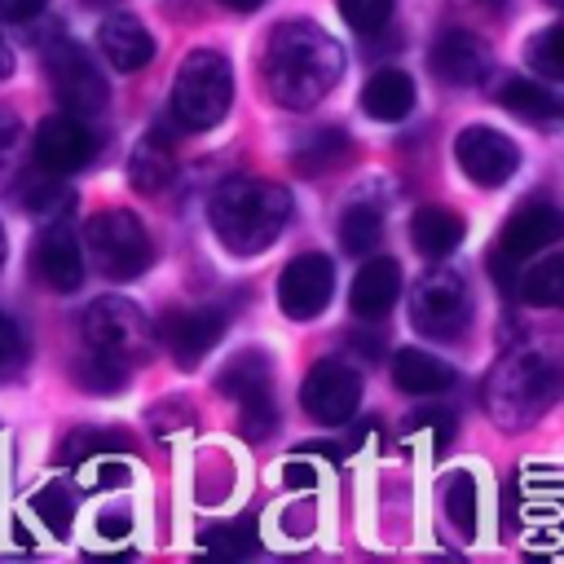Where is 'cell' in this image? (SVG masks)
<instances>
[{"instance_id": "cell-6", "label": "cell", "mask_w": 564, "mask_h": 564, "mask_svg": "<svg viewBox=\"0 0 564 564\" xmlns=\"http://www.w3.org/2000/svg\"><path fill=\"white\" fill-rule=\"evenodd\" d=\"M84 247H88L93 264H97L106 278H115V282L137 278V273L150 269V260H154L150 234H145V225H141L128 207H106V212H97V216L84 225Z\"/></svg>"}, {"instance_id": "cell-17", "label": "cell", "mask_w": 564, "mask_h": 564, "mask_svg": "<svg viewBox=\"0 0 564 564\" xmlns=\"http://www.w3.org/2000/svg\"><path fill=\"white\" fill-rule=\"evenodd\" d=\"M494 66V53L489 44L476 35V31H463V26H445L432 44V70L445 79V84H480Z\"/></svg>"}, {"instance_id": "cell-43", "label": "cell", "mask_w": 564, "mask_h": 564, "mask_svg": "<svg viewBox=\"0 0 564 564\" xmlns=\"http://www.w3.org/2000/svg\"><path fill=\"white\" fill-rule=\"evenodd\" d=\"M220 4H225V9H234V13H256L264 0H220Z\"/></svg>"}, {"instance_id": "cell-4", "label": "cell", "mask_w": 564, "mask_h": 564, "mask_svg": "<svg viewBox=\"0 0 564 564\" xmlns=\"http://www.w3.org/2000/svg\"><path fill=\"white\" fill-rule=\"evenodd\" d=\"M234 101L229 57L216 48H194L172 79V115L185 128H216Z\"/></svg>"}, {"instance_id": "cell-8", "label": "cell", "mask_w": 564, "mask_h": 564, "mask_svg": "<svg viewBox=\"0 0 564 564\" xmlns=\"http://www.w3.org/2000/svg\"><path fill=\"white\" fill-rule=\"evenodd\" d=\"M410 322L427 339H458L471 322V291H467L463 273H454V269L423 273L410 291Z\"/></svg>"}, {"instance_id": "cell-45", "label": "cell", "mask_w": 564, "mask_h": 564, "mask_svg": "<svg viewBox=\"0 0 564 564\" xmlns=\"http://www.w3.org/2000/svg\"><path fill=\"white\" fill-rule=\"evenodd\" d=\"M0 264H4V229H0Z\"/></svg>"}, {"instance_id": "cell-40", "label": "cell", "mask_w": 564, "mask_h": 564, "mask_svg": "<svg viewBox=\"0 0 564 564\" xmlns=\"http://www.w3.org/2000/svg\"><path fill=\"white\" fill-rule=\"evenodd\" d=\"M44 13V0H0V18L9 22H31Z\"/></svg>"}, {"instance_id": "cell-37", "label": "cell", "mask_w": 564, "mask_h": 564, "mask_svg": "<svg viewBox=\"0 0 564 564\" xmlns=\"http://www.w3.org/2000/svg\"><path fill=\"white\" fill-rule=\"evenodd\" d=\"M405 427L410 432H432V445L436 449H445L454 441V414L449 410H419V414H410Z\"/></svg>"}, {"instance_id": "cell-30", "label": "cell", "mask_w": 564, "mask_h": 564, "mask_svg": "<svg viewBox=\"0 0 564 564\" xmlns=\"http://www.w3.org/2000/svg\"><path fill=\"white\" fill-rule=\"evenodd\" d=\"M75 379L84 383V392H97V397H115L119 388H123V379H128V366H119V361H110V357H101V352H84L79 361H75Z\"/></svg>"}, {"instance_id": "cell-38", "label": "cell", "mask_w": 564, "mask_h": 564, "mask_svg": "<svg viewBox=\"0 0 564 564\" xmlns=\"http://www.w3.org/2000/svg\"><path fill=\"white\" fill-rule=\"evenodd\" d=\"M22 352H26V344H22V330H18V322L0 313V370L18 366V361H22Z\"/></svg>"}, {"instance_id": "cell-44", "label": "cell", "mask_w": 564, "mask_h": 564, "mask_svg": "<svg viewBox=\"0 0 564 564\" xmlns=\"http://www.w3.org/2000/svg\"><path fill=\"white\" fill-rule=\"evenodd\" d=\"M79 4H93L97 9V4H110V0H79Z\"/></svg>"}, {"instance_id": "cell-27", "label": "cell", "mask_w": 564, "mask_h": 564, "mask_svg": "<svg viewBox=\"0 0 564 564\" xmlns=\"http://www.w3.org/2000/svg\"><path fill=\"white\" fill-rule=\"evenodd\" d=\"M520 300H524V304H538V308H560V304H564V256L538 260V264L520 278Z\"/></svg>"}, {"instance_id": "cell-24", "label": "cell", "mask_w": 564, "mask_h": 564, "mask_svg": "<svg viewBox=\"0 0 564 564\" xmlns=\"http://www.w3.org/2000/svg\"><path fill=\"white\" fill-rule=\"evenodd\" d=\"M18 207L40 220H66L75 212V189L57 172H26L18 185Z\"/></svg>"}, {"instance_id": "cell-32", "label": "cell", "mask_w": 564, "mask_h": 564, "mask_svg": "<svg viewBox=\"0 0 564 564\" xmlns=\"http://www.w3.org/2000/svg\"><path fill=\"white\" fill-rule=\"evenodd\" d=\"M524 57H529V66H533L538 75L560 79V75H564V26H542V31L529 40Z\"/></svg>"}, {"instance_id": "cell-22", "label": "cell", "mask_w": 564, "mask_h": 564, "mask_svg": "<svg viewBox=\"0 0 564 564\" xmlns=\"http://www.w3.org/2000/svg\"><path fill=\"white\" fill-rule=\"evenodd\" d=\"M392 383L401 392H410V397H436V392L454 388L458 375H454L449 361H441V357H432L423 348H401L392 357Z\"/></svg>"}, {"instance_id": "cell-21", "label": "cell", "mask_w": 564, "mask_h": 564, "mask_svg": "<svg viewBox=\"0 0 564 564\" xmlns=\"http://www.w3.org/2000/svg\"><path fill=\"white\" fill-rule=\"evenodd\" d=\"M361 110L379 123H397L414 110V79L401 70V66H383L366 79L361 88Z\"/></svg>"}, {"instance_id": "cell-35", "label": "cell", "mask_w": 564, "mask_h": 564, "mask_svg": "<svg viewBox=\"0 0 564 564\" xmlns=\"http://www.w3.org/2000/svg\"><path fill=\"white\" fill-rule=\"evenodd\" d=\"M22 119L9 110V106H0V181L18 167V154H22Z\"/></svg>"}, {"instance_id": "cell-7", "label": "cell", "mask_w": 564, "mask_h": 564, "mask_svg": "<svg viewBox=\"0 0 564 564\" xmlns=\"http://www.w3.org/2000/svg\"><path fill=\"white\" fill-rule=\"evenodd\" d=\"M220 392L229 401H238V432L247 441H264L278 427V401H273V370L269 357L247 348L238 352L220 375H216Z\"/></svg>"}, {"instance_id": "cell-42", "label": "cell", "mask_w": 564, "mask_h": 564, "mask_svg": "<svg viewBox=\"0 0 564 564\" xmlns=\"http://www.w3.org/2000/svg\"><path fill=\"white\" fill-rule=\"evenodd\" d=\"M9 75H13V48H9V40L0 31V79H9Z\"/></svg>"}, {"instance_id": "cell-26", "label": "cell", "mask_w": 564, "mask_h": 564, "mask_svg": "<svg viewBox=\"0 0 564 564\" xmlns=\"http://www.w3.org/2000/svg\"><path fill=\"white\" fill-rule=\"evenodd\" d=\"M339 242H344L348 256H370V251L383 242V216H379V207L352 203V207L339 216Z\"/></svg>"}, {"instance_id": "cell-12", "label": "cell", "mask_w": 564, "mask_h": 564, "mask_svg": "<svg viewBox=\"0 0 564 564\" xmlns=\"http://www.w3.org/2000/svg\"><path fill=\"white\" fill-rule=\"evenodd\" d=\"M330 291H335V264H330V256L304 251L278 278V308L291 322H308V317H317L330 304Z\"/></svg>"}, {"instance_id": "cell-20", "label": "cell", "mask_w": 564, "mask_h": 564, "mask_svg": "<svg viewBox=\"0 0 564 564\" xmlns=\"http://www.w3.org/2000/svg\"><path fill=\"white\" fill-rule=\"evenodd\" d=\"M172 176H176V141L167 137L163 123H154V128L137 141V150H132V159H128V181H132V189H141V194H159Z\"/></svg>"}, {"instance_id": "cell-31", "label": "cell", "mask_w": 564, "mask_h": 564, "mask_svg": "<svg viewBox=\"0 0 564 564\" xmlns=\"http://www.w3.org/2000/svg\"><path fill=\"white\" fill-rule=\"evenodd\" d=\"M445 520L463 538H471V529H476V480L467 471H458V476L445 480Z\"/></svg>"}, {"instance_id": "cell-25", "label": "cell", "mask_w": 564, "mask_h": 564, "mask_svg": "<svg viewBox=\"0 0 564 564\" xmlns=\"http://www.w3.org/2000/svg\"><path fill=\"white\" fill-rule=\"evenodd\" d=\"M348 154H352V141H348L344 128H317V132H308V137L291 150V167H295L300 176H326V172L339 167Z\"/></svg>"}, {"instance_id": "cell-18", "label": "cell", "mask_w": 564, "mask_h": 564, "mask_svg": "<svg viewBox=\"0 0 564 564\" xmlns=\"http://www.w3.org/2000/svg\"><path fill=\"white\" fill-rule=\"evenodd\" d=\"M401 295V264L392 256H370L357 278H352V291H348V308L352 317L361 322H379Z\"/></svg>"}, {"instance_id": "cell-36", "label": "cell", "mask_w": 564, "mask_h": 564, "mask_svg": "<svg viewBox=\"0 0 564 564\" xmlns=\"http://www.w3.org/2000/svg\"><path fill=\"white\" fill-rule=\"evenodd\" d=\"M203 546H212V551H220V555H242V551L256 546V533H251L247 520H238V524H229V529L203 533Z\"/></svg>"}, {"instance_id": "cell-23", "label": "cell", "mask_w": 564, "mask_h": 564, "mask_svg": "<svg viewBox=\"0 0 564 564\" xmlns=\"http://www.w3.org/2000/svg\"><path fill=\"white\" fill-rule=\"evenodd\" d=\"M410 242L419 256L427 260H445L458 242H463V216L449 212V207H419L414 220H410Z\"/></svg>"}, {"instance_id": "cell-46", "label": "cell", "mask_w": 564, "mask_h": 564, "mask_svg": "<svg viewBox=\"0 0 564 564\" xmlns=\"http://www.w3.org/2000/svg\"><path fill=\"white\" fill-rule=\"evenodd\" d=\"M546 4H564V0H546Z\"/></svg>"}, {"instance_id": "cell-14", "label": "cell", "mask_w": 564, "mask_h": 564, "mask_svg": "<svg viewBox=\"0 0 564 564\" xmlns=\"http://www.w3.org/2000/svg\"><path fill=\"white\" fill-rule=\"evenodd\" d=\"M93 154H97V137L88 132V123L79 115L66 110V115L40 119V128H35V159H40L44 172H57V176L79 172Z\"/></svg>"}, {"instance_id": "cell-29", "label": "cell", "mask_w": 564, "mask_h": 564, "mask_svg": "<svg viewBox=\"0 0 564 564\" xmlns=\"http://www.w3.org/2000/svg\"><path fill=\"white\" fill-rule=\"evenodd\" d=\"M132 441L123 432H101V427H79L62 441V463H88V458H110V454H128Z\"/></svg>"}, {"instance_id": "cell-1", "label": "cell", "mask_w": 564, "mask_h": 564, "mask_svg": "<svg viewBox=\"0 0 564 564\" xmlns=\"http://www.w3.org/2000/svg\"><path fill=\"white\" fill-rule=\"evenodd\" d=\"M344 75V48L317 22H282L264 44V88L286 110L317 106Z\"/></svg>"}, {"instance_id": "cell-33", "label": "cell", "mask_w": 564, "mask_h": 564, "mask_svg": "<svg viewBox=\"0 0 564 564\" xmlns=\"http://www.w3.org/2000/svg\"><path fill=\"white\" fill-rule=\"evenodd\" d=\"M31 507H35V516H40L57 538H66V533H70L75 498H70V489H66V485H44V489L31 498Z\"/></svg>"}, {"instance_id": "cell-19", "label": "cell", "mask_w": 564, "mask_h": 564, "mask_svg": "<svg viewBox=\"0 0 564 564\" xmlns=\"http://www.w3.org/2000/svg\"><path fill=\"white\" fill-rule=\"evenodd\" d=\"M97 48H101V57H106L115 70H141V66H150V57H154V35H150V26H145L141 18H132V13H110V18H101V26H97Z\"/></svg>"}, {"instance_id": "cell-10", "label": "cell", "mask_w": 564, "mask_h": 564, "mask_svg": "<svg viewBox=\"0 0 564 564\" xmlns=\"http://www.w3.org/2000/svg\"><path fill=\"white\" fill-rule=\"evenodd\" d=\"M300 405L317 423H348L361 405V375L335 357L317 361L300 383Z\"/></svg>"}, {"instance_id": "cell-13", "label": "cell", "mask_w": 564, "mask_h": 564, "mask_svg": "<svg viewBox=\"0 0 564 564\" xmlns=\"http://www.w3.org/2000/svg\"><path fill=\"white\" fill-rule=\"evenodd\" d=\"M154 335L163 339V348L172 352V361L181 370H194L225 335V308H172Z\"/></svg>"}, {"instance_id": "cell-11", "label": "cell", "mask_w": 564, "mask_h": 564, "mask_svg": "<svg viewBox=\"0 0 564 564\" xmlns=\"http://www.w3.org/2000/svg\"><path fill=\"white\" fill-rule=\"evenodd\" d=\"M454 159L458 167L467 172L471 185H485V189H498L511 181V172L520 167V150L507 132L498 128H485V123H471L458 132L454 141Z\"/></svg>"}, {"instance_id": "cell-41", "label": "cell", "mask_w": 564, "mask_h": 564, "mask_svg": "<svg viewBox=\"0 0 564 564\" xmlns=\"http://www.w3.org/2000/svg\"><path fill=\"white\" fill-rule=\"evenodd\" d=\"M348 344H357V352H361V357H370V361H375V357H379V348H383V339H379V335H357V330L348 335Z\"/></svg>"}, {"instance_id": "cell-16", "label": "cell", "mask_w": 564, "mask_h": 564, "mask_svg": "<svg viewBox=\"0 0 564 564\" xmlns=\"http://www.w3.org/2000/svg\"><path fill=\"white\" fill-rule=\"evenodd\" d=\"M31 273L48 291H75L84 282V251H79V238H75L70 220H48V229L35 238Z\"/></svg>"}, {"instance_id": "cell-2", "label": "cell", "mask_w": 564, "mask_h": 564, "mask_svg": "<svg viewBox=\"0 0 564 564\" xmlns=\"http://www.w3.org/2000/svg\"><path fill=\"white\" fill-rule=\"evenodd\" d=\"M207 220L234 256H256L269 242H278V234L286 229L291 194L264 176H225L212 189Z\"/></svg>"}, {"instance_id": "cell-28", "label": "cell", "mask_w": 564, "mask_h": 564, "mask_svg": "<svg viewBox=\"0 0 564 564\" xmlns=\"http://www.w3.org/2000/svg\"><path fill=\"white\" fill-rule=\"evenodd\" d=\"M498 101L511 110V115H524V119H555L560 115V101L555 93H546L538 79H507Z\"/></svg>"}, {"instance_id": "cell-39", "label": "cell", "mask_w": 564, "mask_h": 564, "mask_svg": "<svg viewBox=\"0 0 564 564\" xmlns=\"http://www.w3.org/2000/svg\"><path fill=\"white\" fill-rule=\"evenodd\" d=\"M282 485H291V489H313V485H317V467L291 458V463L282 467Z\"/></svg>"}, {"instance_id": "cell-3", "label": "cell", "mask_w": 564, "mask_h": 564, "mask_svg": "<svg viewBox=\"0 0 564 564\" xmlns=\"http://www.w3.org/2000/svg\"><path fill=\"white\" fill-rule=\"evenodd\" d=\"M555 388H560V370L542 352L516 348V352H507L489 370V379H485V405H489V414L502 427H524V423H533L555 401Z\"/></svg>"}, {"instance_id": "cell-34", "label": "cell", "mask_w": 564, "mask_h": 564, "mask_svg": "<svg viewBox=\"0 0 564 564\" xmlns=\"http://www.w3.org/2000/svg\"><path fill=\"white\" fill-rule=\"evenodd\" d=\"M339 18L361 31V35H375L388 18H392V0H339Z\"/></svg>"}, {"instance_id": "cell-15", "label": "cell", "mask_w": 564, "mask_h": 564, "mask_svg": "<svg viewBox=\"0 0 564 564\" xmlns=\"http://www.w3.org/2000/svg\"><path fill=\"white\" fill-rule=\"evenodd\" d=\"M555 238H560V212L551 203L533 198L507 216V225L498 234V251L489 256V264H520V260L546 251Z\"/></svg>"}, {"instance_id": "cell-5", "label": "cell", "mask_w": 564, "mask_h": 564, "mask_svg": "<svg viewBox=\"0 0 564 564\" xmlns=\"http://www.w3.org/2000/svg\"><path fill=\"white\" fill-rule=\"evenodd\" d=\"M154 322L123 295H101L84 313V344L119 366H145L154 352Z\"/></svg>"}, {"instance_id": "cell-9", "label": "cell", "mask_w": 564, "mask_h": 564, "mask_svg": "<svg viewBox=\"0 0 564 564\" xmlns=\"http://www.w3.org/2000/svg\"><path fill=\"white\" fill-rule=\"evenodd\" d=\"M44 66H48V84H53V97L70 110V115H101L106 101H110V88H106V75L93 66V57L66 40V35H53L48 48H44Z\"/></svg>"}]
</instances>
